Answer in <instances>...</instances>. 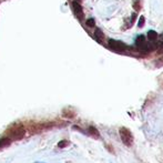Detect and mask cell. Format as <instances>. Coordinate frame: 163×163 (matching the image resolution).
I'll return each mask as SVG.
<instances>
[{"instance_id": "obj_6", "label": "cell", "mask_w": 163, "mask_h": 163, "mask_svg": "<svg viewBox=\"0 0 163 163\" xmlns=\"http://www.w3.org/2000/svg\"><path fill=\"white\" fill-rule=\"evenodd\" d=\"M148 39L150 40V41H154L158 39V34L153 31V30H150V31H148Z\"/></svg>"}, {"instance_id": "obj_13", "label": "cell", "mask_w": 163, "mask_h": 163, "mask_svg": "<svg viewBox=\"0 0 163 163\" xmlns=\"http://www.w3.org/2000/svg\"><path fill=\"white\" fill-rule=\"evenodd\" d=\"M67 144H68V142H67V141H61V142H59L58 146H59V148H62V146L67 145Z\"/></svg>"}, {"instance_id": "obj_15", "label": "cell", "mask_w": 163, "mask_h": 163, "mask_svg": "<svg viewBox=\"0 0 163 163\" xmlns=\"http://www.w3.org/2000/svg\"><path fill=\"white\" fill-rule=\"evenodd\" d=\"M75 1H81V0H75Z\"/></svg>"}, {"instance_id": "obj_8", "label": "cell", "mask_w": 163, "mask_h": 163, "mask_svg": "<svg viewBox=\"0 0 163 163\" xmlns=\"http://www.w3.org/2000/svg\"><path fill=\"white\" fill-rule=\"evenodd\" d=\"M144 42H145V37H144V36H142V34H141V36H139L138 38H137V40H135V43H137V46H141V45H142V43H144Z\"/></svg>"}, {"instance_id": "obj_11", "label": "cell", "mask_w": 163, "mask_h": 163, "mask_svg": "<svg viewBox=\"0 0 163 163\" xmlns=\"http://www.w3.org/2000/svg\"><path fill=\"white\" fill-rule=\"evenodd\" d=\"M144 22H145V19H144V17H143V16H141V17H140V19H139V22H138V27H139V28H142L143 26H144Z\"/></svg>"}, {"instance_id": "obj_3", "label": "cell", "mask_w": 163, "mask_h": 163, "mask_svg": "<svg viewBox=\"0 0 163 163\" xmlns=\"http://www.w3.org/2000/svg\"><path fill=\"white\" fill-rule=\"evenodd\" d=\"M72 8H73V11H75V13L78 17L82 16V7H81V4L78 1H73L72 2Z\"/></svg>"}, {"instance_id": "obj_2", "label": "cell", "mask_w": 163, "mask_h": 163, "mask_svg": "<svg viewBox=\"0 0 163 163\" xmlns=\"http://www.w3.org/2000/svg\"><path fill=\"white\" fill-rule=\"evenodd\" d=\"M109 47L114 51H118V52H121V51L126 50V46L121 41H118V40H113V39H110L109 40Z\"/></svg>"}, {"instance_id": "obj_12", "label": "cell", "mask_w": 163, "mask_h": 163, "mask_svg": "<svg viewBox=\"0 0 163 163\" xmlns=\"http://www.w3.org/2000/svg\"><path fill=\"white\" fill-rule=\"evenodd\" d=\"M133 8L135 9V10H139V8H140V4H139V0H135V1H134Z\"/></svg>"}, {"instance_id": "obj_9", "label": "cell", "mask_w": 163, "mask_h": 163, "mask_svg": "<svg viewBox=\"0 0 163 163\" xmlns=\"http://www.w3.org/2000/svg\"><path fill=\"white\" fill-rule=\"evenodd\" d=\"M9 143H10V140H9V139L7 138L1 139V140H0V148H4V146L8 145Z\"/></svg>"}, {"instance_id": "obj_4", "label": "cell", "mask_w": 163, "mask_h": 163, "mask_svg": "<svg viewBox=\"0 0 163 163\" xmlns=\"http://www.w3.org/2000/svg\"><path fill=\"white\" fill-rule=\"evenodd\" d=\"M11 135H12L15 139H21L23 135H25V130L22 129V128H19V129H15L12 131V133H11Z\"/></svg>"}, {"instance_id": "obj_5", "label": "cell", "mask_w": 163, "mask_h": 163, "mask_svg": "<svg viewBox=\"0 0 163 163\" xmlns=\"http://www.w3.org/2000/svg\"><path fill=\"white\" fill-rule=\"evenodd\" d=\"M93 37H94V39H96L99 43H101V42H102V39H103V32L101 31V29L98 28V29H96V31H94Z\"/></svg>"}, {"instance_id": "obj_1", "label": "cell", "mask_w": 163, "mask_h": 163, "mask_svg": "<svg viewBox=\"0 0 163 163\" xmlns=\"http://www.w3.org/2000/svg\"><path fill=\"white\" fill-rule=\"evenodd\" d=\"M120 137H121L122 142L124 143L126 146H131L133 144V135L130 132V130L126 128H121L120 129Z\"/></svg>"}, {"instance_id": "obj_10", "label": "cell", "mask_w": 163, "mask_h": 163, "mask_svg": "<svg viewBox=\"0 0 163 163\" xmlns=\"http://www.w3.org/2000/svg\"><path fill=\"white\" fill-rule=\"evenodd\" d=\"M86 23H87V26H88V27H91V28H93V27L96 26V21H94V19H93V18H90V19H88V20L86 21Z\"/></svg>"}, {"instance_id": "obj_14", "label": "cell", "mask_w": 163, "mask_h": 163, "mask_svg": "<svg viewBox=\"0 0 163 163\" xmlns=\"http://www.w3.org/2000/svg\"><path fill=\"white\" fill-rule=\"evenodd\" d=\"M135 18H137V15H135V13H132V20H131V25H132V23L134 22Z\"/></svg>"}, {"instance_id": "obj_7", "label": "cell", "mask_w": 163, "mask_h": 163, "mask_svg": "<svg viewBox=\"0 0 163 163\" xmlns=\"http://www.w3.org/2000/svg\"><path fill=\"white\" fill-rule=\"evenodd\" d=\"M89 133L92 134L93 137H96V138L100 137V134H99V132H98V130H96L94 126H90V128H89Z\"/></svg>"}]
</instances>
